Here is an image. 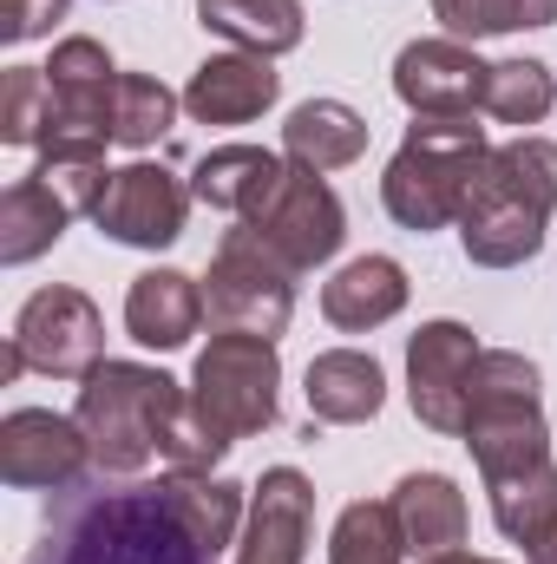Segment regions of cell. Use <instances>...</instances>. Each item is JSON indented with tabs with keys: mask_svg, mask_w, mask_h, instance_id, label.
<instances>
[{
	"mask_svg": "<svg viewBox=\"0 0 557 564\" xmlns=\"http://www.w3.org/2000/svg\"><path fill=\"white\" fill-rule=\"evenodd\" d=\"M433 20L446 26V40H499V33H525V26H551L557 0H433Z\"/></svg>",
	"mask_w": 557,
	"mask_h": 564,
	"instance_id": "cell-27",
	"label": "cell"
},
{
	"mask_svg": "<svg viewBox=\"0 0 557 564\" xmlns=\"http://www.w3.org/2000/svg\"><path fill=\"white\" fill-rule=\"evenodd\" d=\"M545 224L551 217L538 204H525L518 191H505L485 171L479 191H472V204H466V217H459V250L479 270H518V263H532L545 250Z\"/></svg>",
	"mask_w": 557,
	"mask_h": 564,
	"instance_id": "cell-14",
	"label": "cell"
},
{
	"mask_svg": "<svg viewBox=\"0 0 557 564\" xmlns=\"http://www.w3.org/2000/svg\"><path fill=\"white\" fill-rule=\"evenodd\" d=\"M66 7H73V0H0V40H7V46L40 40V33H53V26L66 20Z\"/></svg>",
	"mask_w": 557,
	"mask_h": 564,
	"instance_id": "cell-32",
	"label": "cell"
},
{
	"mask_svg": "<svg viewBox=\"0 0 557 564\" xmlns=\"http://www.w3.org/2000/svg\"><path fill=\"white\" fill-rule=\"evenodd\" d=\"M505 191H518L525 204H538L545 217L557 210V144L551 139H512V144H492V164H485Z\"/></svg>",
	"mask_w": 557,
	"mask_h": 564,
	"instance_id": "cell-31",
	"label": "cell"
},
{
	"mask_svg": "<svg viewBox=\"0 0 557 564\" xmlns=\"http://www.w3.org/2000/svg\"><path fill=\"white\" fill-rule=\"evenodd\" d=\"M315 539V486L295 466H270L250 486V525L237 539V564H302Z\"/></svg>",
	"mask_w": 557,
	"mask_h": 564,
	"instance_id": "cell-15",
	"label": "cell"
},
{
	"mask_svg": "<svg viewBox=\"0 0 557 564\" xmlns=\"http://www.w3.org/2000/svg\"><path fill=\"white\" fill-rule=\"evenodd\" d=\"M302 394H308V421L368 426L381 408H387V375H381V361L361 355V348H328V355L308 361Z\"/></svg>",
	"mask_w": 557,
	"mask_h": 564,
	"instance_id": "cell-18",
	"label": "cell"
},
{
	"mask_svg": "<svg viewBox=\"0 0 557 564\" xmlns=\"http://www.w3.org/2000/svg\"><path fill=\"white\" fill-rule=\"evenodd\" d=\"M525 564H557V525L538 539V545H525Z\"/></svg>",
	"mask_w": 557,
	"mask_h": 564,
	"instance_id": "cell-33",
	"label": "cell"
},
{
	"mask_svg": "<svg viewBox=\"0 0 557 564\" xmlns=\"http://www.w3.org/2000/svg\"><path fill=\"white\" fill-rule=\"evenodd\" d=\"M197 20L204 33L230 40L237 53H263V59H282L302 46V0H197Z\"/></svg>",
	"mask_w": 557,
	"mask_h": 564,
	"instance_id": "cell-23",
	"label": "cell"
},
{
	"mask_svg": "<svg viewBox=\"0 0 557 564\" xmlns=\"http://www.w3.org/2000/svg\"><path fill=\"white\" fill-rule=\"evenodd\" d=\"M46 126H53L46 66H7L0 73V144H46Z\"/></svg>",
	"mask_w": 557,
	"mask_h": 564,
	"instance_id": "cell-30",
	"label": "cell"
},
{
	"mask_svg": "<svg viewBox=\"0 0 557 564\" xmlns=\"http://www.w3.org/2000/svg\"><path fill=\"white\" fill-rule=\"evenodd\" d=\"M0 479L13 492H66L79 479H92L86 426L53 408H13L0 421Z\"/></svg>",
	"mask_w": 557,
	"mask_h": 564,
	"instance_id": "cell-10",
	"label": "cell"
},
{
	"mask_svg": "<svg viewBox=\"0 0 557 564\" xmlns=\"http://www.w3.org/2000/svg\"><path fill=\"white\" fill-rule=\"evenodd\" d=\"M282 408V355L270 335H230L217 328L210 348L190 368V414L197 426L230 453L237 440L276 426Z\"/></svg>",
	"mask_w": 557,
	"mask_h": 564,
	"instance_id": "cell-5",
	"label": "cell"
},
{
	"mask_svg": "<svg viewBox=\"0 0 557 564\" xmlns=\"http://www.w3.org/2000/svg\"><path fill=\"white\" fill-rule=\"evenodd\" d=\"M282 171H288V158L263 151V144H217V151L197 158L190 197L210 204V210H223V217H237V224H250V217L276 197Z\"/></svg>",
	"mask_w": 557,
	"mask_h": 564,
	"instance_id": "cell-19",
	"label": "cell"
},
{
	"mask_svg": "<svg viewBox=\"0 0 557 564\" xmlns=\"http://www.w3.org/2000/svg\"><path fill=\"white\" fill-rule=\"evenodd\" d=\"M394 525H401V539H407V558H439V552H459L466 545V492H459V479H446V473H407L401 486H394Z\"/></svg>",
	"mask_w": 557,
	"mask_h": 564,
	"instance_id": "cell-21",
	"label": "cell"
},
{
	"mask_svg": "<svg viewBox=\"0 0 557 564\" xmlns=\"http://www.w3.org/2000/svg\"><path fill=\"white\" fill-rule=\"evenodd\" d=\"M557 106V79L545 59H499L485 86V119L499 126H538Z\"/></svg>",
	"mask_w": 557,
	"mask_h": 564,
	"instance_id": "cell-29",
	"label": "cell"
},
{
	"mask_svg": "<svg viewBox=\"0 0 557 564\" xmlns=\"http://www.w3.org/2000/svg\"><path fill=\"white\" fill-rule=\"evenodd\" d=\"M106 361V315L86 289L53 282L33 289L13 315V335L0 348V381L20 375H53V381H86Z\"/></svg>",
	"mask_w": 557,
	"mask_h": 564,
	"instance_id": "cell-6",
	"label": "cell"
},
{
	"mask_svg": "<svg viewBox=\"0 0 557 564\" xmlns=\"http://www.w3.org/2000/svg\"><path fill=\"white\" fill-rule=\"evenodd\" d=\"M177 93L164 86V79H151V73H119V93H112V144H157L171 126H177Z\"/></svg>",
	"mask_w": 557,
	"mask_h": 564,
	"instance_id": "cell-28",
	"label": "cell"
},
{
	"mask_svg": "<svg viewBox=\"0 0 557 564\" xmlns=\"http://www.w3.org/2000/svg\"><path fill=\"white\" fill-rule=\"evenodd\" d=\"M368 119L341 99H302L288 119H282V158L288 164H308V171H348L361 151H368Z\"/></svg>",
	"mask_w": 557,
	"mask_h": 564,
	"instance_id": "cell-22",
	"label": "cell"
},
{
	"mask_svg": "<svg viewBox=\"0 0 557 564\" xmlns=\"http://www.w3.org/2000/svg\"><path fill=\"white\" fill-rule=\"evenodd\" d=\"M479 341L466 322H419L407 335V401L414 421L433 433H466V408H472V368H479Z\"/></svg>",
	"mask_w": 557,
	"mask_h": 564,
	"instance_id": "cell-9",
	"label": "cell"
},
{
	"mask_svg": "<svg viewBox=\"0 0 557 564\" xmlns=\"http://www.w3.org/2000/svg\"><path fill=\"white\" fill-rule=\"evenodd\" d=\"M492 66L466 40H407L394 59V99L414 119H472L485 112Z\"/></svg>",
	"mask_w": 557,
	"mask_h": 564,
	"instance_id": "cell-13",
	"label": "cell"
},
{
	"mask_svg": "<svg viewBox=\"0 0 557 564\" xmlns=\"http://www.w3.org/2000/svg\"><path fill=\"white\" fill-rule=\"evenodd\" d=\"M263 250H276L282 263L302 276V270H321V263H335V250L348 243V210H341V197L321 184V171H308V164H288L276 184V197L243 224Z\"/></svg>",
	"mask_w": 557,
	"mask_h": 564,
	"instance_id": "cell-8",
	"label": "cell"
},
{
	"mask_svg": "<svg viewBox=\"0 0 557 564\" xmlns=\"http://www.w3.org/2000/svg\"><path fill=\"white\" fill-rule=\"evenodd\" d=\"M66 224H73V204H66L59 191H46V184L26 171V177L7 184V197H0V263L20 270V263L46 257V250L66 237Z\"/></svg>",
	"mask_w": 557,
	"mask_h": 564,
	"instance_id": "cell-24",
	"label": "cell"
},
{
	"mask_svg": "<svg viewBox=\"0 0 557 564\" xmlns=\"http://www.w3.org/2000/svg\"><path fill=\"white\" fill-rule=\"evenodd\" d=\"M479 479H512L525 466L551 459V426H545V375L532 355L518 348H485L472 368V408H466V433Z\"/></svg>",
	"mask_w": 557,
	"mask_h": 564,
	"instance_id": "cell-4",
	"label": "cell"
},
{
	"mask_svg": "<svg viewBox=\"0 0 557 564\" xmlns=\"http://www.w3.org/2000/svg\"><path fill=\"white\" fill-rule=\"evenodd\" d=\"M282 99V73L276 59H263V53H210L197 73H190V86H184V112L197 119V126H250V119H263L270 106Z\"/></svg>",
	"mask_w": 557,
	"mask_h": 564,
	"instance_id": "cell-16",
	"label": "cell"
},
{
	"mask_svg": "<svg viewBox=\"0 0 557 564\" xmlns=\"http://www.w3.org/2000/svg\"><path fill=\"white\" fill-rule=\"evenodd\" d=\"M485 164H492L485 126H472V119H414L407 139H401V151H394L387 171H381V204H387V217H394L401 230H414V237L446 230V224L466 217V204H472Z\"/></svg>",
	"mask_w": 557,
	"mask_h": 564,
	"instance_id": "cell-2",
	"label": "cell"
},
{
	"mask_svg": "<svg viewBox=\"0 0 557 564\" xmlns=\"http://www.w3.org/2000/svg\"><path fill=\"white\" fill-rule=\"evenodd\" d=\"M184 408V388L164 368L144 361H99L79 381L73 421L92 440V473L106 479H139L144 466L164 453V433Z\"/></svg>",
	"mask_w": 557,
	"mask_h": 564,
	"instance_id": "cell-3",
	"label": "cell"
},
{
	"mask_svg": "<svg viewBox=\"0 0 557 564\" xmlns=\"http://www.w3.org/2000/svg\"><path fill=\"white\" fill-rule=\"evenodd\" d=\"M204 308H210V328L270 335V341H276L282 328H288V315H295V270L237 224V230H223V243H217V257H210Z\"/></svg>",
	"mask_w": 557,
	"mask_h": 564,
	"instance_id": "cell-7",
	"label": "cell"
},
{
	"mask_svg": "<svg viewBox=\"0 0 557 564\" xmlns=\"http://www.w3.org/2000/svg\"><path fill=\"white\" fill-rule=\"evenodd\" d=\"M190 204H197V197H190V184H184L177 171L139 158V164H119V171H112V184H106L92 224H99V237H112V243H125V250H171V243L184 237Z\"/></svg>",
	"mask_w": 557,
	"mask_h": 564,
	"instance_id": "cell-11",
	"label": "cell"
},
{
	"mask_svg": "<svg viewBox=\"0 0 557 564\" xmlns=\"http://www.w3.org/2000/svg\"><path fill=\"white\" fill-rule=\"evenodd\" d=\"M46 86H53V126L46 144H112V93H119V66L92 33H73L53 46L46 59Z\"/></svg>",
	"mask_w": 557,
	"mask_h": 564,
	"instance_id": "cell-12",
	"label": "cell"
},
{
	"mask_svg": "<svg viewBox=\"0 0 557 564\" xmlns=\"http://www.w3.org/2000/svg\"><path fill=\"white\" fill-rule=\"evenodd\" d=\"M401 558H407V539H401L387 499L341 506V519L328 532V564H401Z\"/></svg>",
	"mask_w": 557,
	"mask_h": 564,
	"instance_id": "cell-26",
	"label": "cell"
},
{
	"mask_svg": "<svg viewBox=\"0 0 557 564\" xmlns=\"http://www.w3.org/2000/svg\"><path fill=\"white\" fill-rule=\"evenodd\" d=\"M250 525V486L210 473L119 479L53 492L26 564H217Z\"/></svg>",
	"mask_w": 557,
	"mask_h": 564,
	"instance_id": "cell-1",
	"label": "cell"
},
{
	"mask_svg": "<svg viewBox=\"0 0 557 564\" xmlns=\"http://www.w3.org/2000/svg\"><path fill=\"white\" fill-rule=\"evenodd\" d=\"M407 308V270L394 257H354L321 282V315L341 335H374Z\"/></svg>",
	"mask_w": 557,
	"mask_h": 564,
	"instance_id": "cell-20",
	"label": "cell"
},
{
	"mask_svg": "<svg viewBox=\"0 0 557 564\" xmlns=\"http://www.w3.org/2000/svg\"><path fill=\"white\" fill-rule=\"evenodd\" d=\"M419 564H499V558H472V552H439V558H419Z\"/></svg>",
	"mask_w": 557,
	"mask_h": 564,
	"instance_id": "cell-34",
	"label": "cell"
},
{
	"mask_svg": "<svg viewBox=\"0 0 557 564\" xmlns=\"http://www.w3.org/2000/svg\"><path fill=\"white\" fill-rule=\"evenodd\" d=\"M485 492H492V525H499L518 552L538 545L557 525V459L525 466V473H512V479H492Z\"/></svg>",
	"mask_w": 557,
	"mask_h": 564,
	"instance_id": "cell-25",
	"label": "cell"
},
{
	"mask_svg": "<svg viewBox=\"0 0 557 564\" xmlns=\"http://www.w3.org/2000/svg\"><path fill=\"white\" fill-rule=\"evenodd\" d=\"M204 282L184 276V270H144L125 289V335L139 348H157V355H177L197 328H204Z\"/></svg>",
	"mask_w": 557,
	"mask_h": 564,
	"instance_id": "cell-17",
	"label": "cell"
}]
</instances>
